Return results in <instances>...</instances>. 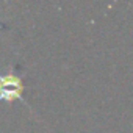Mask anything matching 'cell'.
Returning <instances> with one entry per match:
<instances>
[{
    "label": "cell",
    "mask_w": 133,
    "mask_h": 133,
    "mask_svg": "<svg viewBox=\"0 0 133 133\" xmlns=\"http://www.w3.org/2000/svg\"><path fill=\"white\" fill-rule=\"evenodd\" d=\"M22 75H19L14 71V66L10 68V72L2 75L0 74V102H8L11 103L13 100H24L22 92L25 89L22 83Z\"/></svg>",
    "instance_id": "cell-1"
}]
</instances>
